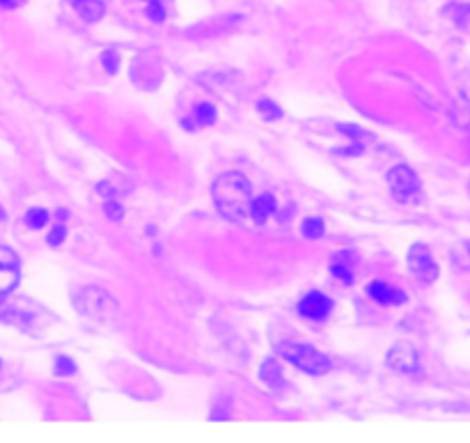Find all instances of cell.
Masks as SVG:
<instances>
[{
    "label": "cell",
    "instance_id": "cell-5",
    "mask_svg": "<svg viewBox=\"0 0 470 443\" xmlns=\"http://www.w3.org/2000/svg\"><path fill=\"white\" fill-rule=\"evenodd\" d=\"M19 280H21V266L17 253L0 246V301L17 290Z\"/></svg>",
    "mask_w": 470,
    "mask_h": 443
},
{
    "label": "cell",
    "instance_id": "cell-22",
    "mask_svg": "<svg viewBox=\"0 0 470 443\" xmlns=\"http://www.w3.org/2000/svg\"><path fill=\"white\" fill-rule=\"evenodd\" d=\"M454 14H459V17H454V21H459V23H466V21L470 19V7L457 5V7H454Z\"/></svg>",
    "mask_w": 470,
    "mask_h": 443
},
{
    "label": "cell",
    "instance_id": "cell-11",
    "mask_svg": "<svg viewBox=\"0 0 470 443\" xmlns=\"http://www.w3.org/2000/svg\"><path fill=\"white\" fill-rule=\"evenodd\" d=\"M331 273H333L340 283H344V285H351V283H354V269H351V264H349L347 253H338V257H335V260H333V264H331Z\"/></svg>",
    "mask_w": 470,
    "mask_h": 443
},
{
    "label": "cell",
    "instance_id": "cell-7",
    "mask_svg": "<svg viewBox=\"0 0 470 443\" xmlns=\"http://www.w3.org/2000/svg\"><path fill=\"white\" fill-rule=\"evenodd\" d=\"M296 310H299V315L305 320L321 322L331 315L333 301L326 294H321V292H308V294L299 301V306H296Z\"/></svg>",
    "mask_w": 470,
    "mask_h": 443
},
{
    "label": "cell",
    "instance_id": "cell-21",
    "mask_svg": "<svg viewBox=\"0 0 470 443\" xmlns=\"http://www.w3.org/2000/svg\"><path fill=\"white\" fill-rule=\"evenodd\" d=\"M65 236H67V227L60 223V225L56 227V230H53V232L49 234V243H51V246H58V243L65 241Z\"/></svg>",
    "mask_w": 470,
    "mask_h": 443
},
{
    "label": "cell",
    "instance_id": "cell-8",
    "mask_svg": "<svg viewBox=\"0 0 470 443\" xmlns=\"http://www.w3.org/2000/svg\"><path fill=\"white\" fill-rule=\"evenodd\" d=\"M367 294L370 299H374L379 306H397V303H404L406 296L402 294L399 290H395L393 285L383 283V280H374L370 283V287H367Z\"/></svg>",
    "mask_w": 470,
    "mask_h": 443
},
{
    "label": "cell",
    "instance_id": "cell-6",
    "mask_svg": "<svg viewBox=\"0 0 470 443\" xmlns=\"http://www.w3.org/2000/svg\"><path fill=\"white\" fill-rule=\"evenodd\" d=\"M388 366L397 373L411 375L420 368V354L411 343H395L388 352Z\"/></svg>",
    "mask_w": 470,
    "mask_h": 443
},
{
    "label": "cell",
    "instance_id": "cell-1",
    "mask_svg": "<svg viewBox=\"0 0 470 443\" xmlns=\"http://www.w3.org/2000/svg\"><path fill=\"white\" fill-rule=\"evenodd\" d=\"M211 197L223 218L230 223H241L253 202V184L241 172H225L211 184Z\"/></svg>",
    "mask_w": 470,
    "mask_h": 443
},
{
    "label": "cell",
    "instance_id": "cell-23",
    "mask_svg": "<svg viewBox=\"0 0 470 443\" xmlns=\"http://www.w3.org/2000/svg\"><path fill=\"white\" fill-rule=\"evenodd\" d=\"M23 0H0V7H5V10H14V7H19Z\"/></svg>",
    "mask_w": 470,
    "mask_h": 443
},
{
    "label": "cell",
    "instance_id": "cell-10",
    "mask_svg": "<svg viewBox=\"0 0 470 443\" xmlns=\"http://www.w3.org/2000/svg\"><path fill=\"white\" fill-rule=\"evenodd\" d=\"M69 3L85 21H99L106 14V5L101 0H69Z\"/></svg>",
    "mask_w": 470,
    "mask_h": 443
},
{
    "label": "cell",
    "instance_id": "cell-9",
    "mask_svg": "<svg viewBox=\"0 0 470 443\" xmlns=\"http://www.w3.org/2000/svg\"><path fill=\"white\" fill-rule=\"evenodd\" d=\"M278 209V202H276V195L271 193H262L253 197V202H250V218L257 220V223H264V220H269L273 213Z\"/></svg>",
    "mask_w": 470,
    "mask_h": 443
},
{
    "label": "cell",
    "instance_id": "cell-18",
    "mask_svg": "<svg viewBox=\"0 0 470 443\" xmlns=\"http://www.w3.org/2000/svg\"><path fill=\"white\" fill-rule=\"evenodd\" d=\"M260 110L262 113L269 117V120H278V117H282V110H280V106L278 104H273V101H269V99H262L260 104Z\"/></svg>",
    "mask_w": 470,
    "mask_h": 443
},
{
    "label": "cell",
    "instance_id": "cell-17",
    "mask_svg": "<svg viewBox=\"0 0 470 443\" xmlns=\"http://www.w3.org/2000/svg\"><path fill=\"white\" fill-rule=\"evenodd\" d=\"M104 213L111 220H122L124 218V207H122V202H117V200H108L106 204H104Z\"/></svg>",
    "mask_w": 470,
    "mask_h": 443
},
{
    "label": "cell",
    "instance_id": "cell-2",
    "mask_svg": "<svg viewBox=\"0 0 470 443\" xmlns=\"http://www.w3.org/2000/svg\"><path fill=\"white\" fill-rule=\"evenodd\" d=\"M276 350L287 363H292L294 368H299V370H303V373H308V375H326L328 370L333 368V361L328 359L326 354H321L319 350H315L312 345L280 343Z\"/></svg>",
    "mask_w": 470,
    "mask_h": 443
},
{
    "label": "cell",
    "instance_id": "cell-15",
    "mask_svg": "<svg viewBox=\"0 0 470 443\" xmlns=\"http://www.w3.org/2000/svg\"><path fill=\"white\" fill-rule=\"evenodd\" d=\"M49 223V211L46 209H30L26 213V225L33 227V230H39V227H44Z\"/></svg>",
    "mask_w": 470,
    "mask_h": 443
},
{
    "label": "cell",
    "instance_id": "cell-19",
    "mask_svg": "<svg viewBox=\"0 0 470 443\" xmlns=\"http://www.w3.org/2000/svg\"><path fill=\"white\" fill-rule=\"evenodd\" d=\"M147 17H150L152 21L166 19V7H163L161 0H150V5H147Z\"/></svg>",
    "mask_w": 470,
    "mask_h": 443
},
{
    "label": "cell",
    "instance_id": "cell-3",
    "mask_svg": "<svg viewBox=\"0 0 470 443\" xmlns=\"http://www.w3.org/2000/svg\"><path fill=\"white\" fill-rule=\"evenodd\" d=\"M386 179L397 202H418V197L422 195L420 177L415 175L409 165H395V168H390Z\"/></svg>",
    "mask_w": 470,
    "mask_h": 443
},
{
    "label": "cell",
    "instance_id": "cell-4",
    "mask_svg": "<svg viewBox=\"0 0 470 443\" xmlns=\"http://www.w3.org/2000/svg\"><path fill=\"white\" fill-rule=\"evenodd\" d=\"M409 266L413 276L418 278L420 283H434L438 278V264L432 255V250H429L425 243H413L409 248Z\"/></svg>",
    "mask_w": 470,
    "mask_h": 443
},
{
    "label": "cell",
    "instance_id": "cell-13",
    "mask_svg": "<svg viewBox=\"0 0 470 443\" xmlns=\"http://www.w3.org/2000/svg\"><path fill=\"white\" fill-rule=\"evenodd\" d=\"M193 117H195V124L211 126L216 122L218 113H216V108L211 104H198V106H195V110H193Z\"/></svg>",
    "mask_w": 470,
    "mask_h": 443
},
{
    "label": "cell",
    "instance_id": "cell-20",
    "mask_svg": "<svg viewBox=\"0 0 470 443\" xmlns=\"http://www.w3.org/2000/svg\"><path fill=\"white\" fill-rule=\"evenodd\" d=\"M101 62H104V67L111 71V74H115L117 67H120V60H117V55L113 51H106L104 58H101Z\"/></svg>",
    "mask_w": 470,
    "mask_h": 443
},
{
    "label": "cell",
    "instance_id": "cell-14",
    "mask_svg": "<svg viewBox=\"0 0 470 443\" xmlns=\"http://www.w3.org/2000/svg\"><path fill=\"white\" fill-rule=\"evenodd\" d=\"M324 232H326V223L321 218L312 216L303 220V236H308V239H321Z\"/></svg>",
    "mask_w": 470,
    "mask_h": 443
},
{
    "label": "cell",
    "instance_id": "cell-12",
    "mask_svg": "<svg viewBox=\"0 0 470 443\" xmlns=\"http://www.w3.org/2000/svg\"><path fill=\"white\" fill-rule=\"evenodd\" d=\"M260 377L266 386H271V389H280V386L285 384V377H282V373H280V366H276V363H271V361H266L262 366Z\"/></svg>",
    "mask_w": 470,
    "mask_h": 443
},
{
    "label": "cell",
    "instance_id": "cell-16",
    "mask_svg": "<svg viewBox=\"0 0 470 443\" xmlns=\"http://www.w3.org/2000/svg\"><path fill=\"white\" fill-rule=\"evenodd\" d=\"M56 373L62 375V377H69L76 373V363L72 359H67V356H58L56 361Z\"/></svg>",
    "mask_w": 470,
    "mask_h": 443
}]
</instances>
